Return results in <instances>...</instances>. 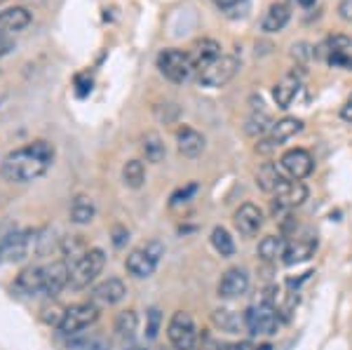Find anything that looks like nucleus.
Masks as SVG:
<instances>
[{
	"mask_svg": "<svg viewBox=\"0 0 352 350\" xmlns=\"http://www.w3.org/2000/svg\"><path fill=\"white\" fill-rule=\"evenodd\" d=\"M31 24V12L26 8H8L0 12V36H12Z\"/></svg>",
	"mask_w": 352,
	"mask_h": 350,
	"instance_id": "20",
	"label": "nucleus"
},
{
	"mask_svg": "<svg viewBox=\"0 0 352 350\" xmlns=\"http://www.w3.org/2000/svg\"><path fill=\"white\" fill-rule=\"evenodd\" d=\"M228 19H240L249 12V0H212Z\"/></svg>",
	"mask_w": 352,
	"mask_h": 350,
	"instance_id": "36",
	"label": "nucleus"
},
{
	"mask_svg": "<svg viewBox=\"0 0 352 350\" xmlns=\"http://www.w3.org/2000/svg\"><path fill=\"white\" fill-rule=\"evenodd\" d=\"M308 200V186L303 182H285L280 186V190L275 193V202H272V212L275 214H282V212H289V210H296L303 202Z\"/></svg>",
	"mask_w": 352,
	"mask_h": 350,
	"instance_id": "10",
	"label": "nucleus"
},
{
	"mask_svg": "<svg viewBox=\"0 0 352 350\" xmlns=\"http://www.w3.org/2000/svg\"><path fill=\"white\" fill-rule=\"evenodd\" d=\"M249 289V273L244 268H228L219 280V296L221 298H240Z\"/></svg>",
	"mask_w": 352,
	"mask_h": 350,
	"instance_id": "16",
	"label": "nucleus"
},
{
	"mask_svg": "<svg viewBox=\"0 0 352 350\" xmlns=\"http://www.w3.org/2000/svg\"><path fill=\"white\" fill-rule=\"evenodd\" d=\"M124 296H127V285H124L120 278H106V280H101L99 285H94L92 294H89V301L99 308H106V306L120 303Z\"/></svg>",
	"mask_w": 352,
	"mask_h": 350,
	"instance_id": "12",
	"label": "nucleus"
},
{
	"mask_svg": "<svg viewBox=\"0 0 352 350\" xmlns=\"http://www.w3.org/2000/svg\"><path fill=\"white\" fill-rule=\"evenodd\" d=\"M289 19H292V8H289L287 3H272L268 10H265L263 19H261V28H263L265 33H277L282 31Z\"/></svg>",
	"mask_w": 352,
	"mask_h": 350,
	"instance_id": "23",
	"label": "nucleus"
},
{
	"mask_svg": "<svg viewBox=\"0 0 352 350\" xmlns=\"http://www.w3.org/2000/svg\"><path fill=\"white\" fill-rule=\"evenodd\" d=\"M5 261V256H3V247H0V263H3Z\"/></svg>",
	"mask_w": 352,
	"mask_h": 350,
	"instance_id": "47",
	"label": "nucleus"
},
{
	"mask_svg": "<svg viewBox=\"0 0 352 350\" xmlns=\"http://www.w3.org/2000/svg\"><path fill=\"white\" fill-rule=\"evenodd\" d=\"M310 275H312V273L308 270V273H303V275H300V278H287V285H289V287H298L300 282H305V280L310 278Z\"/></svg>",
	"mask_w": 352,
	"mask_h": 350,
	"instance_id": "44",
	"label": "nucleus"
},
{
	"mask_svg": "<svg viewBox=\"0 0 352 350\" xmlns=\"http://www.w3.org/2000/svg\"><path fill=\"white\" fill-rule=\"evenodd\" d=\"M122 182L129 188H141L146 182V167L141 160H129L127 165L122 167Z\"/></svg>",
	"mask_w": 352,
	"mask_h": 350,
	"instance_id": "34",
	"label": "nucleus"
},
{
	"mask_svg": "<svg viewBox=\"0 0 352 350\" xmlns=\"http://www.w3.org/2000/svg\"><path fill=\"white\" fill-rule=\"evenodd\" d=\"M36 240H38L36 235L28 233V230H14V233H10L8 238L0 242L5 261H12V263L24 261L28 252H31V247L36 245Z\"/></svg>",
	"mask_w": 352,
	"mask_h": 350,
	"instance_id": "14",
	"label": "nucleus"
},
{
	"mask_svg": "<svg viewBox=\"0 0 352 350\" xmlns=\"http://www.w3.org/2000/svg\"><path fill=\"white\" fill-rule=\"evenodd\" d=\"M14 289L21 296H38L43 294V266H28L16 275Z\"/></svg>",
	"mask_w": 352,
	"mask_h": 350,
	"instance_id": "21",
	"label": "nucleus"
},
{
	"mask_svg": "<svg viewBox=\"0 0 352 350\" xmlns=\"http://www.w3.org/2000/svg\"><path fill=\"white\" fill-rule=\"evenodd\" d=\"M244 327L252 336H272L280 327V315L263 301L258 306H249L244 310Z\"/></svg>",
	"mask_w": 352,
	"mask_h": 350,
	"instance_id": "7",
	"label": "nucleus"
},
{
	"mask_svg": "<svg viewBox=\"0 0 352 350\" xmlns=\"http://www.w3.org/2000/svg\"><path fill=\"white\" fill-rule=\"evenodd\" d=\"M157 69L167 80H172L176 85L188 83L195 73V64L190 59V52H184V50L176 47H167L157 54Z\"/></svg>",
	"mask_w": 352,
	"mask_h": 350,
	"instance_id": "4",
	"label": "nucleus"
},
{
	"mask_svg": "<svg viewBox=\"0 0 352 350\" xmlns=\"http://www.w3.org/2000/svg\"><path fill=\"white\" fill-rule=\"evenodd\" d=\"M204 146H207V139L197 129H192L188 125H181L176 129V149H179L181 155L197 157L204 151Z\"/></svg>",
	"mask_w": 352,
	"mask_h": 350,
	"instance_id": "17",
	"label": "nucleus"
},
{
	"mask_svg": "<svg viewBox=\"0 0 352 350\" xmlns=\"http://www.w3.org/2000/svg\"><path fill=\"white\" fill-rule=\"evenodd\" d=\"M14 47V41L12 38H8V36H0V56H5L10 52V50Z\"/></svg>",
	"mask_w": 352,
	"mask_h": 350,
	"instance_id": "42",
	"label": "nucleus"
},
{
	"mask_svg": "<svg viewBox=\"0 0 352 350\" xmlns=\"http://www.w3.org/2000/svg\"><path fill=\"white\" fill-rule=\"evenodd\" d=\"M219 350H254L249 343H228V346L219 348Z\"/></svg>",
	"mask_w": 352,
	"mask_h": 350,
	"instance_id": "45",
	"label": "nucleus"
},
{
	"mask_svg": "<svg viewBox=\"0 0 352 350\" xmlns=\"http://www.w3.org/2000/svg\"><path fill=\"white\" fill-rule=\"evenodd\" d=\"M350 47H352V41H350V38H348V36H343V33H336V36H329L322 45H317V47H315V54L331 59L333 54H348V50H350Z\"/></svg>",
	"mask_w": 352,
	"mask_h": 350,
	"instance_id": "31",
	"label": "nucleus"
},
{
	"mask_svg": "<svg viewBox=\"0 0 352 350\" xmlns=\"http://www.w3.org/2000/svg\"><path fill=\"white\" fill-rule=\"evenodd\" d=\"M315 250H317V235L308 233L305 238H298L296 242H289L282 261H285L287 266H296V263L308 261L312 254H315Z\"/></svg>",
	"mask_w": 352,
	"mask_h": 350,
	"instance_id": "19",
	"label": "nucleus"
},
{
	"mask_svg": "<svg viewBox=\"0 0 352 350\" xmlns=\"http://www.w3.org/2000/svg\"><path fill=\"white\" fill-rule=\"evenodd\" d=\"M104 266H106L104 250L89 247V250L71 266V280H68V287H71V289H85V287H89L101 275Z\"/></svg>",
	"mask_w": 352,
	"mask_h": 350,
	"instance_id": "3",
	"label": "nucleus"
},
{
	"mask_svg": "<svg viewBox=\"0 0 352 350\" xmlns=\"http://www.w3.org/2000/svg\"><path fill=\"white\" fill-rule=\"evenodd\" d=\"M54 162V146L45 139H36L21 149L10 151L0 162V174L10 184H31L41 179Z\"/></svg>",
	"mask_w": 352,
	"mask_h": 350,
	"instance_id": "1",
	"label": "nucleus"
},
{
	"mask_svg": "<svg viewBox=\"0 0 352 350\" xmlns=\"http://www.w3.org/2000/svg\"><path fill=\"white\" fill-rule=\"evenodd\" d=\"M298 5H303V8H310V5H315L317 0H296Z\"/></svg>",
	"mask_w": 352,
	"mask_h": 350,
	"instance_id": "46",
	"label": "nucleus"
},
{
	"mask_svg": "<svg viewBox=\"0 0 352 350\" xmlns=\"http://www.w3.org/2000/svg\"><path fill=\"white\" fill-rule=\"evenodd\" d=\"M68 350H111V341L101 334H76L68 338Z\"/></svg>",
	"mask_w": 352,
	"mask_h": 350,
	"instance_id": "30",
	"label": "nucleus"
},
{
	"mask_svg": "<svg viewBox=\"0 0 352 350\" xmlns=\"http://www.w3.org/2000/svg\"><path fill=\"white\" fill-rule=\"evenodd\" d=\"M280 165L289 177L300 182V179H305L312 174V169H315V160H312V155L305 149H292L280 157Z\"/></svg>",
	"mask_w": 352,
	"mask_h": 350,
	"instance_id": "15",
	"label": "nucleus"
},
{
	"mask_svg": "<svg viewBox=\"0 0 352 350\" xmlns=\"http://www.w3.org/2000/svg\"><path fill=\"white\" fill-rule=\"evenodd\" d=\"M160 325H162V313L157 308H151L148 313H146V338H148V341L157 338Z\"/></svg>",
	"mask_w": 352,
	"mask_h": 350,
	"instance_id": "37",
	"label": "nucleus"
},
{
	"mask_svg": "<svg viewBox=\"0 0 352 350\" xmlns=\"http://www.w3.org/2000/svg\"><path fill=\"white\" fill-rule=\"evenodd\" d=\"M68 280H71V263L66 259L47 263L43 266V294L52 298L59 296L68 287Z\"/></svg>",
	"mask_w": 352,
	"mask_h": 350,
	"instance_id": "11",
	"label": "nucleus"
},
{
	"mask_svg": "<svg viewBox=\"0 0 352 350\" xmlns=\"http://www.w3.org/2000/svg\"><path fill=\"white\" fill-rule=\"evenodd\" d=\"M285 250H287V242L282 235H265V238L258 242V259L265 263H272L285 256Z\"/></svg>",
	"mask_w": 352,
	"mask_h": 350,
	"instance_id": "28",
	"label": "nucleus"
},
{
	"mask_svg": "<svg viewBox=\"0 0 352 350\" xmlns=\"http://www.w3.org/2000/svg\"><path fill=\"white\" fill-rule=\"evenodd\" d=\"M212 322L217 325V329L226 331V334H237L240 327L244 325V313L240 315L232 308H217L212 313Z\"/></svg>",
	"mask_w": 352,
	"mask_h": 350,
	"instance_id": "27",
	"label": "nucleus"
},
{
	"mask_svg": "<svg viewBox=\"0 0 352 350\" xmlns=\"http://www.w3.org/2000/svg\"><path fill=\"white\" fill-rule=\"evenodd\" d=\"M338 12H340V17H343L345 21H352V0H340Z\"/></svg>",
	"mask_w": 352,
	"mask_h": 350,
	"instance_id": "40",
	"label": "nucleus"
},
{
	"mask_svg": "<svg viewBox=\"0 0 352 350\" xmlns=\"http://www.w3.org/2000/svg\"><path fill=\"white\" fill-rule=\"evenodd\" d=\"M3 3H5V0H0V5H3Z\"/></svg>",
	"mask_w": 352,
	"mask_h": 350,
	"instance_id": "49",
	"label": "nucleus"
},
{
	"mask_svg": "<svg viewBox=\"0 0 352 350\" xmlns=\"http://www.w3.org/2000/svg\"><path fill=\"white\" fill-rule=\"evenodd\" d=\"M287 179L282 177V172L277 169V165H272V162H265V165L258 167L256 172V184L261 190H265V193L275 195L277 190H280V186L285 184Z\"/></svg>",
	"mask_w": 352,
	"mask_h": 350,
	"instance_id": "26",
	"label": "nucleus"
},
{
	"mask_svg": "<svg viewBox=\"0 0 352 350\" xmlns=\"http://www.w3.org/2000/svg\"><path fill=\"white\" fill-rule=\"evenodd\" d=\"M195 193H197V184L192 182V184H188V186H184V188L174 190V195H172V200H169V205L176 207V205H181V202H188Z\"/></svg>",
	"mask_w": 352,
	"mask_h": 350,
	"instance_id": "38",
	"label": "nucleus"
},
{
	"mask_svg": "<svg viewBox=\"0 0 352 350\" xmlns=\"http://www.w3.org/2000/svg\"><path fill=\"white\" fill-rule=\"evenodd\" d=\"M162 256H164L162 242L160 240H148V242H144L141 247H136V250H132L127 254V259H124V268H127V273L134 275V278L146 280L157 270Z\"/></svg>",
	"mask_w": 352,
	"mask_h": 350,
	"instance_id": "2",
	"label": "nucleus"
},
{
	"mask_svg": "<svg viewBox=\"0 0 352 350\" xmlns=\"http://www.w3.org/2000/svg\"><path fill=\"white\" fill-rule=\"evenodd\" d=\"M129 350H144V348H129Z\"/></svg>",
	"mask_w": 352,
	"mask_h": 350,
	"instance_id": "48",
	"label": "nucleus"
},
{
	"mask_svg": "<svg viewBox=\"0 0 352 350\" xmlns=\"http://www.w3.org/2000/svg\"><path fill=\"white\" fill-rule=\"evenodd\" d=\"M141 151H144V157L151 165H160L164 160V155H167V146H164L160 134H155V132H148L141 139Z\"/></svg>",
	"mask_w": 352,
	"mask_h": 350,
	"instance_id": "29",
	"label": "nucleus"
},
{
	"mask_svg": "<svg viewBox=\"0 0 352 350\" xmlns=\"http://www.w3.org/2000/svg\"><path fill=\"white\" fill-rule=\"evenodd\" d=\"M219 56H221V45L217 41H212V38H202V41H197L195 47H192V52H190V59H192V64H195L197 73L207 69L209 64H214Z\"/></svg>",
	"mask_w": 352,
	"mask_h": 350,
	"instance_id": "22",
	"label": "nucleus"
},
{
	"mask_svg": "<svg viewBox=\"0 0 352 350\" xmlns=\"http://www.w3.org/2000/svg\"><path fill=\"white\" fill-rule=\"evenodd\" d=\"M232 223H235L237 233L242 238H254L258 235V230L263 228V212L258 210L254 202H244L232 214Z\"/></svg>",
	"mask_w": 352,
	"mask_h": 350,
	"instance_id": "13",
	"label": "nucleus"
},
{
	"mask_svg": "<svg viewBox=\"0 0 352 350\" xmlns=\"http://www.w3.org/2000/svg\"><path fill=\"white\" fill-rule=\"evenodd\" d=\"M59 250H61V254H64L66 261L73 266V263H76L78 259L89 250V247H87V242L82 240V235H68V238L61 240Z\"/></svg>",
	"mask_w": 352,
	"mask_h": 350,
	"instance_id": "33",
	"label": "nucleus"
},
{
	"mask_svg": "<svg viewBox=\"0 0 352 350\" xmlns=\"http://www.w3.org/2000/svg\"><path fill=\"white\" fill-rule=\"evenodd\" d=\"M298 92H300V76L296 71H292L275 85V89H272V99H275L277 109H289L292 101L298 97Z\"/></svg>",
	"mask_w": 352,
	"mask_h": 350,
	"instance_id": "18",
	"label": "nucleus"
},
{
	"mask_svg": "<svg viewBox=\"0 0 352 350\" xmlns=\"http://www.w3.org/2000/svg\"><path fill=\"white\" fill-rule=\"evenodd\" d=\"M167 338L176 350H192L195 348L200 334H197V325H195V320H192V315L186 313V310L174 313L172 320H169V325H167Z\"/></svg>",
	"mask_w": 352,
	"mask_h": 350,
	"instance_id": "5",
	"label": "nucleus"
},
{
	"mask_svg": "<svg viewBox=\"0 0 352 350\" xmlns=\"http://www.w3.org/2000/svg\"><path fill=\"white\" fill-rule=\"evenodd\" d=\"M340 118H343L345 122H352V94L345 99V104L340 106Z\"/></svg>",
	"mask_w": 352,
	"mask_h": 350,
	"instance_id": "41",
	"label": "nucleus"
},
{
	"mask_svg": "<svg viewBox=\"0 0 352 350\" xmlns=\"http://www.w3.org/2000/svg\"><path fill=\"white\" fill-rule=\"evenodd\" d=\"M261 106L263 104L252 106V113H249L247 120H244V132H247L249 137H265L272 127V118L261 109Z\"/></svg>",
	"mask_w": 352,
	"mask_h": 350,
	"instance_id": "24",
	"label": "nucleus"
},
{
	"mask_svg": "<svg viewBox=\"0 0 352 350\" xmlns=\"http://www.w3.org/2000/svg\"><path fill=\"white\" fill-rule=\"evenodd\" d=\"M116 331L124 341L136 336V331H139V315H136V310H122V313L116 315Z\"/></svg>",
	"mask_w": 352,
	"mask_h": 350,
	"instance_id": "32",
	"label": "nucleus"
},
{
	"mask_svg": "<svg viewBox=\"0 0 352 350\" xmlns=\"http://www.w3.org/2000/svg\"><path fill=\"white\" fill-rule=\"evenodd\" d=\"M96 217V205L89 195H76L71 202V221L78 226H87L92 223Z\"/></svg>",
	"mask_w": 352,
	"mask_h": 350,
	"instance_id": "25",
	"label": "nucleus"
},
{
	"mask_svg": "<svg viewBox=\"0 0 352 350\" xmlns=\"http://www.w3.org/2000/svg\"><path fill=\"white\" fill-rule=\"evenodd\" d=\"M212 245H214V250L226 259L235 254V240L230 238V233L223 228V226H217V228L212 230Z\"/></svg>",
	"mask_w": 352,
	"mask_h": 350,
	"instance_id": "35",
	"label": "nucleus"
},
{
	"mask_svg": "<svg viewBox=\"0 0 352 350\" xmlns=\"http://www.w3.org/2000/svg\"><path fill=\"white\" fill-rule=\"evenodd\" d=\"M300 129H303V120H298V118H282V120L272 122L270 132L258 141L256 151L258 153H272L277 146H282L285 141L296 137Z\"/></svg>",
	"mask_w": 352,
	"mask_h": 350,
	"instance_id": "9",
	"label": "nucleus"
},
{
	"mask_svg": "<svg viewBox=\"0 0 352 350\" xmlns=\"http://www.w3.org/2000/svg\"><path fill=\"white\" fill-rule=\"evenodd\" d=\"M237 71H240V59L232 54H221L214 64H209L207 69L200 71L197 80H200L202 87H223L237 76Z\"/></svg>",
	"mask_w": 352,
	"mask_h": 350,
	"instance_id": "8",
	"label": "nucleus"
},
{
	"mask_svg": "<svg viewBox=\"0 0 352 350\" xmlns=\"http://www.w3.org/2000/svg\"><path fill=\"white\" fill-rule=\"evenodd\" d=\"M96 320H99V306H94L92 301L73 303V306L64 308V318H61V322H59V331L66 336H76L87 329L89 325H94Z\"/></svg>",
	"mask_w": 352,
	"mask_h": 350,
	"instance_id": "6",
	"label": "nucleus"
},
{
	"mask_svg": "<svg viewBox=\"0 0 352 350\" xmlns=\"http://www.w3.org/2000/svg\"><path fill=\"white\" fill-rule=\"evenodd\" d=\"M315 52H308V45L300 43L298 47H294V56H300V59H308V56H312Z\"/></svg>",
	"mask_w": 352,
	"mask_h": 350,
	"instance_id": "43",
	"label": "nucleus"
},
{
	"mask_svg": "<svg viewBox=\"0 0 352 350\" xmlns=\"http://www.w3.org/2000/svg\"><path fill=\"white\" fill-rule=\"evenodd\" d=\"M127 240H129V230L124 228V226H116V228H113V245L122 247Z\"/></svg>",
	"mask_w": 352,
	"mask_h": 350,
	"instance_id": "39",
	"label": "nucleus"
}]
</instances>
